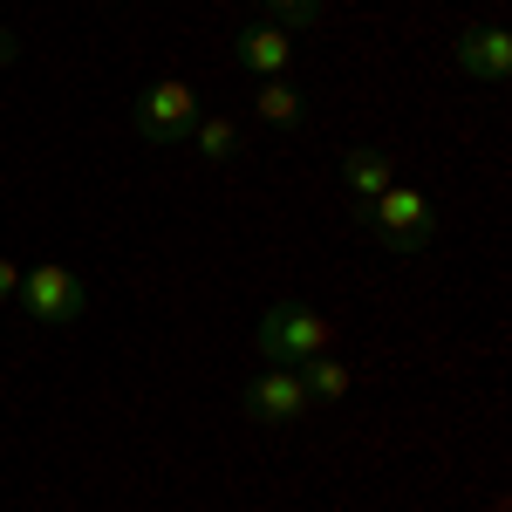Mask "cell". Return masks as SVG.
Instances as JSON below:
<instances>
[{"mask_svg":"<svg viewBox=\"0 0 512 512\" xmlns=\"http://www.w3.org/2000/svg\"><path fill=\"white\" fill-rule=\"evenodd\" d=\"M192 137H198V151H205L212 164H233L239 158V123L233 117H198Z\"/></svg>","mask_w":512,"mask_h":512,"instance_id":"8fae6325","label":"cell"},{"mask_svg":"<svg viewBox=\"0 0 512 512\" xmlns=\"http://www.w3.org/2000/svg\"><path fill=\"white\" fill-rule=\"evenodd\" d=\"M349 362H335V355H308L301 362V390H308V403H335V396H349Z\"/></svg>","mask_w":512,"mask_h":512,"instance_id":"30bf717a","label":"cell"},{"mask_svg":"<svg viewBox=\"0 0 512 512\" xmlns=\"http://www.w3.org/2000/svg\"><path fill=\"white\" fill-rule=\"evenodd\" d=\"M14 287H21V267H14V260H0V301H14Z\"/></svg>","mask_w":512,"mask_h":512,"instance_id":"4fadbf2b","label":"cell"},{"mask_svg":"<svg viewBox=\"0 0 512 512\" xmlns=\"http://www.w3.org/2000/svg\"><path fill=\"white\" fill-rule=\"evenodd\" d=\"M130 123H137L151 144H185V137L198 130V89H192V82H178V76L151 82V89L130 103Z\"/></svg>","mask_w":512,"mask_h":512,"instance_id":"277c9868","label":"cell"},{"mask_svg":"<svg viewBox=\"0 0 512 512\" xmlns=\"http://www.w3.org/2000/svg\"><path fill=\"white\" fill-rule=\"evenodd\" d=\"M253 117H260V123H274V130H301V123H308V96H301L294 82L267 76V89L253 96Z\"/></svg>","mask_w":512,"mask_h":512,"instance_id":"ba28073f","label":"cell"},{"mask_svg":"<svg viewBox=\"0 0 512 512\" xmlns=\"http://www.w3.org/2000/svg\"><path fill=\"white\" fill-rule=\"evenodd\" d=\"M239 410L253 424H294L308 410V390H301V369H260L246 390H239Z\"/></svg>","mask_w":512,"mask_h":512,"instance_id":"5b68a950","label":"cell"},{"mask_svg":"<svg viewBox=\"0 0 512 512\" xmlns=\"http://www.w3.org/2000/svg\"><path fill=\"white\" fill-rule=\"evenodd\" d=\"M0 62H14V35H0Z\"/></svg>","mask_w":512,"mask_h":512,"instance_id":"5bb4252c","label":"cell"},{"mask_svg":"<svg viewBox=\"0 0 512 512\" xmlns=\"http://www.w3.org/2000/svg\"><path fill=\"white\" fill-rule=\"evenodd\" d=\"M458 69L472 82H506L512 76V35L506 28H472L458 41Z\"/></svg>","mask_w":512,"mask_h":512,"instance_id":"8992f818","label":"cell"},{"mask_svg":"<svg viewBox=\"0 0 512 512\" xmlns=\"http://www.w3.org/2000/svg\"><path fill=\"white\" fill-rule=\"evenodd\" d=\"M233 62H239V69H253V76H280V69L294 62V41H287V28L260 21V28H246V35L233 41Z\"/></svg>","mask_w":512,"mask_h":512,"instance_id":"52a82bcc","label":"cell"},{"mask_svg":"<svg viewBox=\"0 0 512 512\" xmlns=\"http://www.w3.org/2000/svg\"><path fill=\"white\" fill-rule=\"evenodd\" d=\"M369 233L383 239L396 260H417L437 239V205L424 192H410V185H390L383 198H369Z\"/></svg>","mask_w":512,"mask_h":512,"instance_id":"7a4b0ae2","label":"cell"},{"mask_svg":"<svg viewBox=\"0 0 512 512\" xmlns=\"http://www.w3.org/2000/svg\"><path fill=\"white\" fill-rule=\"evenodd\" d=\"M274 14V28H315L321 21V0H260Z\"/></svg>","mask_w":512,"mask_h":512,"instance_id":"7c38bea8","label":"cell"},{"mask_svg":"<svg viewBox=\"0 0 512 512\" xmlns=\"http://www.w3.org/2000/svg\"><path fill=\"white\" fill-rule=\"evenodd\" d=\"M328 342H335L328 315L301 308V301H274L267 315L253 321V349L267 355V362H280V369H301L308 355H328Z\"/></svg>","mask_w":512,"mask_h":512,"instance_id":"6da1fadb","label":"cell"},{"mask_svg":"<svg viewBox=\"0 0 512 512\" xmlns=\"http://www.w3.org/2000/svg\"><path fill=\"white\" fill-rule=\"evenodd\" d=\"M14 301H21L35 321H48V328H69V321L89 315V287H82V274L62 267V260H41L35 274H21Z\"/></svg>","mask_w":512,"mask_h":512,"instance_id":"3957f363","label":"cell"},{"mask_svg":"<svg viewBox=\"0 0 512 512\" xmlns=\"http://www.w3.org/2000/svg\"><path fill=\"white\" fill-rule=\"evenodd\" d=\"M342 185L369 205V198H383L396 185V171H390V158H383V151H349V158H342Z\"/></svg>","mask_w":512,"mask_h":512,"instance_id":"9c48e42d","label":"cell"}]
</instances>
